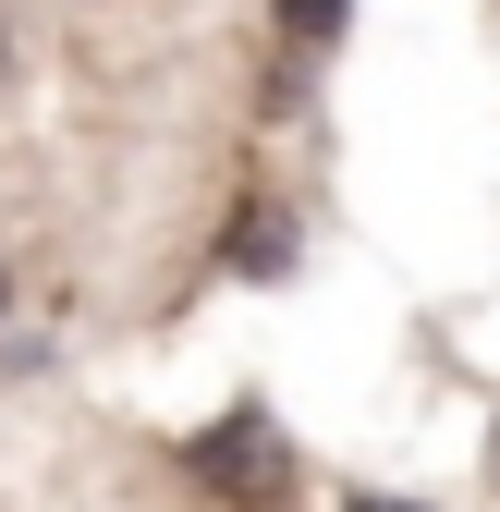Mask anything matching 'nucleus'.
Returning <instances> with one entry per match:
<instances>
[{"label":"nucleus","instance_id":"nucleus-1","mask_svg":"<svg viewBox=\"0 0 500 512\" xmlns=\"http://www.w3.org/2000/svg\"><path fill=\"white\" fill-rule=\"evenodd\" d=\"M183 476H196L208 500H269V488H281V439H269V415H220L196 452H183Z\"/></svg>","mask_w":500,"mask_h":512},{"label":"nucleus","instance_id":"nucleus-2","mask_svg":"<svg viewBox=\"0 0 500 512\" xmlns=\"http://www.w3.org/2000/svg\"><path fill=\"white\" fill-rule=\"evenodd\" d=\"M293 25H305V37H330V25H342V0H293Z\"/></svg>","mask_w":500,"mask_h":512},{"label":"nucleus","instance_id":"nucleus-3","mask_svg":"<svg viewBox=\"0 0 500 512\" xmlns=\"http://www.w3.org/2000/svg\"><path fill=\"white\" fill-rule=\"evenodd\" d=\"M354 512H403V500H354Z\"/></svg>","mask_w":500,"mask_h":512},{"label":"nucleus","instance_id":"nucleus-4","mask_svg":"<svg viewBox=\"0 0 500 512\" xmlns=\"http://www.w3.org/2000/svg\"><path fill=\"white\" fill-rule=\"evenodd\" d=\"M0 305H13V281H0Z\"/></svg>","mask_w":500,"mask_h":512},{"label":"nucleus","instance_id":"nucleus-5","mask_svg":"<svg viewBox=\"0 0 500 512\" xmlns=\"http://www.w3.org/2000/svg\"><path fill=\"white\" fill-rule=\"evenodd\" d=\"M488 476H500V452H488Z\"/></svg>","mask_w":500,"mask_h":512}]
</instances>
